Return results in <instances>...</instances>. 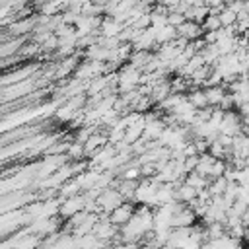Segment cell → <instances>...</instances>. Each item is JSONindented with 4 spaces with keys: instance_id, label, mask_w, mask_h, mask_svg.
Listing matches in <instances>:
<instances>
[{
    "instance_id": "obj_4",
    "label": "cell",
    "mask_w": 249,
    "mask_h": 249,
    "mask_svg": "<svg viewBox=\"0 0 249 249\" xmlns=\"http://www.w3.org/2000/svg\"><path fill=\"white\" fill-rule=\"evenodd\" d=\"M202 91H204V97H206L208 107H218L220 101H222V97L228 93V89H226L224 84L222 86H212V88H202Z\"/></svg>"
},
{
    "instance_id": "obj_5",
    "label": "cell",
    "mask_w": 249,
    "mask_h": 249,
    "mask_svg": "<svg viewBox=\"0 0 249 249\" xmlns=\"http://www.w3.org/2000/svg\"><path fill=\"white\" fill-rule=\"evenodd\" d=\"M187 103H189L195 111H200V109L208 107L206 97H204V91H202L200 88H191V89L187 91Z\"/></svg>"
},
{
    "instance_id": "obj_3",
    "label": "cell",
    "mask_w": 249,
    "mask_h": 249,
    "mask_svg": "<svg viewBox=\"0 0 249 249\" xmlns=\"http://www.w3.org/2000/svg\"><path fill=\"white\" fill-rule=\"evenodd\" d=\"M175 31H177V37L185 39L187 43L198 41V39H202V35H204L202 27H200L198 23H193V21H185V23H183L181 27H177Z\"/></svg>"
},
{
    "instance_id": "obj_13",
    "label": "cell",
    "mask_w": 249,
    "mask_h": 249,
    "mask_svg": "<svg viewBox=\"0 0 249 249\" xmlns=\"http://www.w3.org/2000/svg\"><path fill=\"white\" fill-rule=\"evenodd\" d=\"M218 109H222L224 113H226V111H233V109H235V105H233V97H231V93H226V95L222 97V101H220V105H218Z\"/></svg>"
},
{
    "instance_id": "obj_8",
    "label": "cell",
    "mask_w": 249,
    "mask_h": 249,
    "mask_svg": "<svg viewBox=\"0 0 249 249\" xmlns=\"http://www.w3.org/2000/svg\"><path fill=\"white\" fill-rule=\"evenodd\" d=\"M218 19H220V25H222V27H231V25H235V21H237L235 14H233L230 8H224V10L218 14Z\"/></svg>"
},
{
    "instance_id": "obj_14",
    "label": "cell",
    "mask_w": 249,
    "mask_h": 249,
    "mask_svg": "<svg viewBox=\"0 0 249 249\" xmlns=\"http://www.w3.org/2000/svg\"><path fill=\"white\" fill-rule=\"evenodd\" d=\"M200 249H218L212 241H204V243H200Z\"/></svg>"
},
{
    "instance_id": "obj_16",
    "label": "cell",
    "mask_w": 249,
    "mask_h": 249,
    "mask_svg": "<svg viewBox=\"0 0 249 249\" xmlns=\"http://www.w3.org/2000/svg\"><path fill=\"white\" fill-rule=\"evenodd\" d=\"M237 249H243V245H241V247H237Z\"/></svg>"
},
{
    "instance_id": "obj_7",
    "label": "cell",
    "mask_w": 249,
    "mask_h": 249,
    "mask_svg": "<svg viewBox=\"0 0 249 249\" xmlns=\"http://www.w3.org/2000/svg\"><path fill=\"white\" fill-rule=\"evenodd\" d=\"M216 160L210 156V154H202V156H198V163H196V173L198 175H202L204 179H208V173H210V167H212V163H214Z\"/></svg>"
},
{
    "instance_id": "obj_1",
    "label": "cell",
    "mask_w": 249,
    "mask_h": 249,
    "mask_svg": "<svg viewBox=\"0 0 249 249\" xmlns=\"http://www.w3.org/2000/svg\"><path fill=\"white\" fill-rule=\"evenodd\" d=\"M86 206V196L84 195H76V196H70V198H62L60 200V206H58V216L62 220H70L74 214L82 212Z\"/></svg>"
},
{
    "instance_id": "obj_9",
    "label": "cell",
    "mask_w": 249,
    "mask_h": 249,
    "mask_svg": "<svg viewBox=\"0 0 249 249\" xmlns=\"http://www.w3.org/2000/svg\"><path fill=\"white\" fill-rule=\"evenodd\" d=\"M200 27H202V31H204V33H208V31H218L222 25H220V19H218V16H214V14H208V16H206V19L200 23Z\"/></svg>"
},
{
    "instance_id": "obj_10",
    "label": "cell",
    "mask_w": 249,
    "mask_h": 249,
    "mask_svg": "<svg viewBox=\"0 0 249 249\" xmlns=\"http://www.w3.org/2000/svg\"><path fill=\"white\" fill-rule=\"evenodd\" d=\"M66 156L70 158V160H78V161H82L84 160V144H78V142H72L70 146H68V150H66Z\"/></svg>"
},
{
    "instance_id": "obj_15",
    "label": "cell",
    "mask_w": 249,
    "mask_h": 249,
    "mask_svg": "<svg viewBox=\"0 0 249 249\" xmlns=\"http://www.w3.org/2000/svg\"><path fill=\"white\" fill-rule=\"evenodd\" d=\"M243 249H249V243H247V247H243Z\"/></svg>"
},
{
    "instance_id": "obj_2",
    "label": "cell",
    "mask_w": 249,
    "mask_h": 249,
    "mask_svg": "<svg viewBox=\"0 0 249 249\" xmlns=\"http://www.w3.org/2000/svg\"><path fill=\"white\" fill-rule=\"evenodd\" d=\"M134 212H136V204H134V202H123L121 206H117V208L109 214V222L121 230L124 224L130 222V218L134 216Z\"/></svg>"
},
{
    "instance_id": "obj_11",
    "label": "cell",
    "mask_w": 249,
    "mask_h": 249,
    "mask_svg": "<svg viewBox=\"0 0 249 249\" xmlns=\"http://www.w3.org/2000/svg\"><path fill=\"white\" fill-rule=\"evenodd\" d=\"M39 47H41V51L53 53V51H56V49H58V37H56L54 33H51V35H49V37H47Z\"/></svg>"
},
{
    "instance_id": "obj_6",
    "label": "cell",
    "mask_w": 249,
    "mask_h": 249,
    "mask_svg": "<svg viewBox=\"0 0 249 249\" xmlns=\"http://www.w3.org/2000/svg\"><path fill=\"white\" fill-rule=\"evenodd\" d=\"M183 183H185V185H189V187H193V189H195V191L198 193V191L206 189L210 181H208V179H204L202 175H198L196 171H193V173H187V175H185Z\"/></svg>"
},
{
    "instance_id": "obj_12",
    "label": "cell",
    "mask_w": 249,
    "mask_h": 249,
    "mask_svg": "<svg viewBox=\"0 0 249 249\" xmlns=\"http://www.w3.org/2000/svg\"><path fill=\"white\" fill-rule=\"evenodd\" d=\"M185 21H187V19H185V16H183V14H177V12H171V14H167V25H171L173 29L181 27Z\"/></svg>"
}]
</instances>
